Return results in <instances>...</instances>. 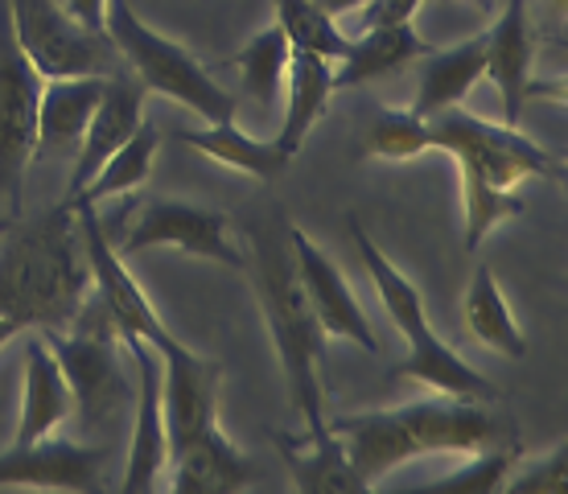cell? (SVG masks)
Returning a JSON list of instances; mask_svg holds the SVG:
<instances>
[{
	"instance_id": "1",
	"label": "cell",
	"mask_w": 568,
	"mask_h": 494,
	"mask_svg": "<svg viewBox=\"0 0 568 494\" xmlns=\"http://www.w3.org/2000/svg\"><path fill=\"white\" fill-rule=\"evenodd\" d=\"M428 149H440L462 170V198H466V252H478L486 235L507 219L524 214L527 178L565 182V157L548 153L519 124H495L466 112L462 103L428 115Z\"/></svg>"
},
{
	"instance_id": "2",
	"label": "cell",
	"mask_w": 568,
	"mask_h": 494,
	"mask_svg": "<svg viewBox=\"0 0 568 494\" xmlns=\"http://www.w3.org/2000/svg\"><path fill=\"white\" fill-rule=\"evenodd\" d=\"M91 293L79 214L58 202L38 219H17L0 235V313L26 330H62Z\"/></svg>"
},
{
	"instance_id": "3",
	"label": "cell",
	"mask_w": 568,
	"mask_h": 494,
	"mask_svg": "<svg viewBox=\"0 0 568 494\" xmlns=\"http://www.w3.org/2000/svg\"><path fill=\"white\" fill-rule=\"evenodd\" d=\"M329 429L342 437L346 457L367 491L425 453H478L507 441V424L495 421L486 404L449 400V395L416 400L392 412L338 416L329 421Z\"/></svg>"
},
{
	"instance_id": "4",
	"label": "cell",
	"mask_w": 568,
	"mask_h": 494,
	"mask_svg": "<svg viewBox=\"0 0 568 494\" xmlns=\"http://www.w3.org/2000/svg\"><path fill=\"white\" fill-rule=\"evenodd\" d=\"M252 289L260 296V310L268 322L272 346L281 354L288 400L305 429H322V354H326V334L310 310V296L301 289L293 248H288V219L276 214L272 223L252 231Z\"/></svg>"
},
{
	"instance_id": "5",
	"label": "cell",
	"mask_w": 568,
	"mask_h": 494,
	"mask_svg": "<svg viewBox=\"0 0 568 494\" xmlns=\"http://www.w3.org/2000/svg\"><path fill=\"white\" fill-rule=\"evenodd\" d=\"M351 223V240H355V252L367 269L375 293L384 301V310L392 313L399 339L408 342V359L399 363L392 375L396 380H416L433 387L437 395H449V400H469V404H495L498 400V383L486 380L478 367H469L466 359L440 339L433 322L425 313V301H420V289H416L404 272L387 260V252L367 235V226L358 223L355 214L346 219Z\"/></svg>"
},
{
	"instance_id": "6",
	"label": "cell",
	"mask_w": 568,
	"mask_h": 494,
	"mask_svg": "<svg viewBox=\"0 0 568 494\" xmlns=\"http://www.w3.org/2000/svg\"><path fill=\"white\" fill-rule=\"evenodd\" d=\"M108 38L115 42L120 58L129 62V71L141 79L149 91L182 103L199 115L202 124H219V120H235V95L219 83L199 58L185 46L170 42L165 33H156L144 21L132 0H108Z\"/></svg>"
},
{
	"instance_id": "7",
	"label": "cell",
	"mask_w": 568,
	"mask_h": 494,
	"mask_svg": "<svg viewBox=\"0 0 568 494\" xmlns=\"http://www.w3.org/2000/svg\"><path fill=\"white\" fill-rule=\"evenodd\" d=\"M50 351H54L58 367L71 383L74 412L83 429H100L112 433L120 416H124V400H129V380L120 371V334H115L112 317L100 305V296L87 293L71 325L62 330H38Z\"/></svg>"
},
{
	"instance_id": "8",
	"label": "cell",
	"mask_w": 568,
	"mask_h": 494,
	"mask_svg": "<svg viewBox=\"0 0 568 494\" xmlns=\"http://www.w3.org/2000/svg\"><path fill=\"white\" fill-rule=\"evenodd\" d=\"M42 74L33 71L21 42H17L9 0H0V206L9 219H21L26 170L33 165L38 141V99Z\"/></svg>"
},
{
	"instance_id": "9",
	"label": "cell",
	"mask_w": 568,
	"mask_h": 494,
	"mask_svg": "<svg viewBox=\"0 0 568 494\" xmlns=\"http://www.w3.org/2000/svg\"><path fill=\"white\" fill-rule=\"evenodd\" d=\"M17 42L42 79L67 74H115L124 71V58L108 33L79 26L58 0H9Z\"/></svg>"
},
{
	"instance_id": "10",
	"label": "cell",
	"mask_w": 568,
	"mask_h": 494,
	"mask_svg": "<svg viewBox=\"0 0 568 494\" xmlns=\"http://www.w3.org/2000/svg\"><path fill=\"white\" fill-rule=\"evenodd\" d=\"M112 243L120 255H136L149 252V248H178V252H190L199 260L223 264V269H247V255L240 252V243L231 240V214L194 206V202H173V198L144 202L136 219L129 223V231Z\"/></svg>"
},
{
	"instance_id": "11",
	"label": "cell",
	"mask_w": 568,
	"mask_h": 494,
	"mask_svg": "<svg viewBox=\"0 0 568 494\" xmlns=\"http://www.w3.org/2000/svg\"><path fill=\"white\" fill-rule=\"evenodd\" d=\"M79 214V235H83V255L87 272H91V293L100 296V305L112 317L120 339H144L149 346H161L173 330L161 322V313L153 310V301L144 296V289L136 284V276L129 272L124 255L115 252L112 231L103 226V219L95 214L91 202H71Z\"/></svg>"
},
{
	"instance_id": "12",
	"label": "cell",
	"mask_w": 568,
	"mask_h": 494,
	"mask_svg": "<svg viewBox=\"0 0 568 494\" xmlns=\"http://www.w3.org/2000/svg\"><path fill=\"white\" fill-rule=\"evenodd\" d=\"M161 354V404H165V437H170V457L182 453L194 437L219 424V387H223V367L214 359H202L190 351L178 334L153 346Z\"/></svg>"
},
{
	"instance_id": "13",
	"label": "cell",
	"mask_w": 568,
	"mask_h": 494,
	"mask_svg": "<svg viewBox=\"0 0 568 494\" xmlns=\"http://www.w3.org/2000/svg\"><path fill=\"white\" fill-rule=\"evenodd\" d=\"M112 450L108 445H79L67 437H42L29 445H9L0 453V486H26V491H103V470Z\"/></svg>"
},
{
	"instance_id": "14",
	"label": "cell",
	"mask_w": 568,
	"mask_h": 494,
	"mask_svg": "<svg viewBox=\"0 0 568 494\" xmlns=\"http://www.w3.org/2000/svg\"><path fill=\"white\" fill-rule=\"evenodd\" d=\"M288 248H293V264H297L301 289L310 296V310H313V317H317V325H322V334H326V339L355 342L358 351H367V354H379V339H375L367 313L358 305L355 289L346 284L338 264H334L293 219H288Z\"/></svg>"
},
{
	"instance_id": "15",
	"label": "cell",
	"mask_w": 568,
	"mask_h": 494,
	"mask_svg": "<svg viewBox=\"0 0 568 494\" xmlns=\"http://www.w3.org/2000/svg\"><path fill=\"white\" fill-rule=\"evenodd\" d=\"M136 363V416H132L129 466L124 491H153L161 474L170 470V437H165V404H161V354L144 339H120Z\"/></svg>"
},
{
	"instance_id": "16",
	"label": "cell",
	"mask_w": 568,
	"mask_h": 494,
	"mask_svg": "<svg viewBox=\"0 0 568 494\" xmlns=\"http://www.w3.org/2000/svg\"><path fill=\"white\" fill-rule=\"evenodd\" d=\"M486 38V79L498 87L503 99V124H519L527 99L548 91L531 79V58H536V38H531V13L527 0H507L498 21L483 33Z\"/></svg>"
},
{
	"instance_id": "17",
	"label": "cell",
	"mask_w": 568,
	"mask_h": 494,
	"mask_svg": "<svg viewBox=\"0 0 568 494\" xmlns=\"http://www.w3.org/2000/svg\"><path fill=\"white\" fill-rule=\"evenodd\" d=\"M144 95H149V87H144L129 67L108 74L103 99L95 103L91 120H87V132H83V141H79V153H74V173H71V185H67V198L79 194V190L100 173L103 161L144 124Z\"/></svg>"
},
{
	"instance_id": "18",
	"label": "cell",
	"mask_w": 568,
	"mask_h": 494,
	"mask_svg": "<svg viewBox=\"0 0 568 494\" xmlns=\"http://www.w3.org/2000/svg\"><path fill=\"white\" fill-rule=\"evenodd\" d=\"M108 79L103 74H67L45 79L38 99V141H33V165L54 157L79 153V141L87 132V120L103 99Z\"/></svg>"
},
{
	"instance_id": "19",
	"label": "cell",
	"mask_w": 568,
	"mask_h": 494,
	"mask_svg": "<svg viewBox=\"0 0 568 494\" xmlns=\"http://www.w3.org/2000/svg\"><path fill=\"white\" fill-rule=\"evenodd\" d=\"M74 412L71 383L58 367L54 351L42 334L26 339V383H21V416H17V445L50 437L58 424H67Z\"/></svg>"
},
{
	"instance_id": "20",
	"label": "cell",
	"mask_w": 568,
	"mask_h": 494,
	"mask_svg": "<svg viewBox=\"0 0 568 494\" xmlns=\"http://www.w3.org/2000/svg\"><path fill=\"white\" fill-rule=\"evenodd\" d=\"M170 470L178 494H235L260 478L247 453L219 424L190 441L182 453H173Z\"/></svg>"
},
{
	"instance_id": "21",
	"label": "cell",
	"mask_w": 568,
	"mask_h": 494,
	"mask_svg": "<svg viewBox=\"0 0 568 494\" xmlns=\"http://www.w3.org/2000/svg\"><path fill=\"white\" fill-rule=\"evenodd\" d=\"M437 50L433 42H425L413 29V21L399 26H367L358 38H351L342 62H334V91L358 83H375L384 74H396L404 67H413L420 58H428Z\"/></svg>"
},
{
	"instance_id": "22",
	"label": "cell",
	"mask_w": 568,
	"mask_h": 494,
	"mask_svg": "<svg viewBox=\"0 0 568 494\" xmlns=\"http://www.w3.org/2000/svg\"><path fill=\"white\" fill-rule=\"evenodd\" d=\"M276 450L284 453V466L293 474V486L301 494H355L367 491L363 478L355 474L351 457H346V445L342 437L329 429V421L322 429H305L301 437H284L276 433Z\"/></svg>"
},
{
	"instance_id": "23",
	"label": "cell",
	"mask_w": 568,
	"mask_h": 494,
	"mask_svg": "<svg viewBox=\"0 0 568 494\" xmlns=\"http://www.w3.org/2000/svg\"><path fill=\"white\" fill-rule=\"evenodd\" d=\"M420 71V87H416V99L408 112H416L420 120L445 112V108H457L462 99L474 91V87L486 79V38H466V42L449 46V50H433Z\"/></svg>"
},
{
	"instance_id": "24",
	"label": "cell",
	"mask_w": 568,
	"mask_h": 494,
	"mask_svg": "<svg viewBox=\"0 0 568 494\" xmlns=\"http://www.w3.org/2000/svg\"><path fill=\"white\" fill-rule=\"evenodd\" d=\"M178 141L185 149H194V153L211 157L219 165H227L235 173H247V178H256V182H276L284 170H288V161L293 157L284 153L276 137L272 141H256V137H247L235 120H219V124H206L199 132H178Z\"/></svg>"
},
{
	"instance_id": "25",
	"label": "cell",
	"mask_w": 568,
	"mask_h": 494,
	"mask_svg": "<svg viewBox=\"0 0 568 494\" xmlns=\"http://www.w3.org/2000/svg\"><path fill=\"white\" fill-rule=\"evenodd\" d=\"M284 79H288V112H284V124L276 132V144L288 157H297L305 137L313 132V124L329 112L334 62L305 54V50H288V71H284Z\"/></svg>"
},
{
	"instance_id": "26",
	"label": "cell",
	"mask_w": 568,
	"mask_h": 494,
	"mask_svg": "<svg viewBox=\"0 0 568 494\" xmlns=\"http://www.w3.org/2000/svg\"><path fill=\"white\" fill-rule=\"evenodd\" d=\"M462 313H466V325L469 334L483 342L486 351L503 354V359H527V339L519 322H515L511 305H507V296L498 289V276L490 264H478L474 276H469V289H466V301H462Z\"/></svg>"
},
{
	"instance_id": "27",
	"label": "cell",
	"mask_w": 568,
	"mask_h": 494,
	"mask_svg": "<svg viewBox=\"0 0 568 494\" xmlns=\"http://www.w3.org/2000/svg\"><path fill=\"white\" fill-rule=\"evenodd\" d=\"M156 144H161V137H156V128L144 120L129 141L103 161L100 173H95L74 198H67V202H91V206H95V202H103V198H120V194L141 190V185L149 182V173H153Z\"/></svg>"
},
{
	"instance_id": "28",
	"label": "cell",
	"mask_w": 568,
	"mask_h": 494,
	"mask_svg": "<svg viewBox=\"0 0 568 494\" xmlns=\"http://www.w3.org/2000/svg\"><path fill=\"white\" fill-rule=\"evenodd\" d=\"M227 67L240 71L247 95H256L264 108H276L284 71H288V38L281 33V26H268L264 33H256L252 42L243 46L240 54H231Z\"/></svg>"
},
{
	"instance_id": "29",
	"label": "cell",
	"mask_w": 568,
	"mask_h": 494,
	"mask_svg": "<svg viewBox=\"0 0 568 494\" xmlns=\"http://www.w3.org/2000/svg\"><path fill=\"white\" fill-rule=\"evenodd\" d=\"M276 26L288 38V50H305L326 62H342L351 46V33H342L338 21L313 0H276Z\"/></svg>"
},
{
	"instance_id": "30",
	"label": "cell",
	"mask_w": 568,
	"mask_h": 494,
	"mask_svg": "<svg viewBox=\"0 0 568 494\" xmlns=\"http://www.w3.org/2000/svg\"><path fill=\"white\" fill-rule=\"evenodd\" d=\"M420 153H428V124L408 108L375 115L358 144L363 161H413Z\"/></svg>"
},
{
	"instance_id": "31",
	"label": "cell",
	"mask_w": 568,
	"mask_h": 494,
	"mask_svg": "<svg viewBox=\"0 0 568 494\" xmlns=\"http://www.w3.org/2000/svg\"><path fill=\"white\" fill-rule=\"evenodd\" d=\"M515 457H519V445L515 441H503V445H490V450L469 453V466L449 470L445 478H437L428 491H478V494H498L503 482L511 474Z\"/></svg>"
},
{
	"instance_id": "32",
	"label": "cell",
	"mask_w": 568,
	"mask_h": 494,
	"mask_svg": "<svg viewBox=\"0 0 568 494\" xmlns=\"http://www.w3.org/2000/svg\"><path fill=\"white\" fill-rule=\"evenodd\" d=\"M565 470H568V445H565V441H556V450L544 453L531 470L507 474L503 491H511V494H556V491H565Z\"/></svg>"
},
{
	"instance_id": "33",
	"label": "cell",
	"mask_w": 568,
	"mask_h": 494,
	"mask_svg": "<svg viewBox=\"0 0 568 494\" xmlns=\"http://www.w3.org/2000/svg\"><path fill=\"white\" fill-rule=\"evenodd\" d=\"M58 4H62L79 26L95 29V33H108V0H58Z\"/></svg>"
},
{
	"instance_id": "34",
	"label": "cell",
	"mask_w": 568,
	"mask_h": 494,
	"mask_svg": "<svg viewBox=\"0 0 568 494\" xmlns=\"http://www.w3.org/2000/svg\"><path fill=\"white\" fill-rule=\"evenodd\" d=\"M313 4H317V9H326V13L334 17V21H338V17L351 13V9H363L367 0H313Z\"/></svg>"
},
{
	"instance_id": "35",
	"label": "cell",
	"mask_w": 568,
	"mask_h": 494,
	"mask_svg": "<svg viewBox=\"0 0 568 494\" xmlns=\"http://www.w3.org/2000/svg\"><path fill=\"white\" fill-rule=\"evenodd\" d=\"M17 334H26V325L17 322V317H4V313H0V351H4V346L17 339Z\"/></svg>"
},
{
	"instance_id": "36",
	"label": "cell",
	"mask_w": 568,
	"mask_h": 494,
	"mask_svg": "<svg viewBox=\"0 0 568 494\" xmlns=\"http://www.w3.org/2000/svg\"><path fill=\"white\" fill-rule=\"evenodd\" d=\"M13 223H17V219H9V214H0V235H4V231H9Z\"/></svg>"
},
{
	"instance_id": "37",
	"label": "cell",
	"mask_w": 568,
	"mask_h": 494,
	"mask_svg": "<svg viewBox=\"0 0 568 494\" xmlns=\"http://www.w3.org/2000/svg\"><path fill=\"white\" fill-rule=\"evenodd\" d=\"M469 4H483V0H469Z\"/></svg>"
}]
</instances>
